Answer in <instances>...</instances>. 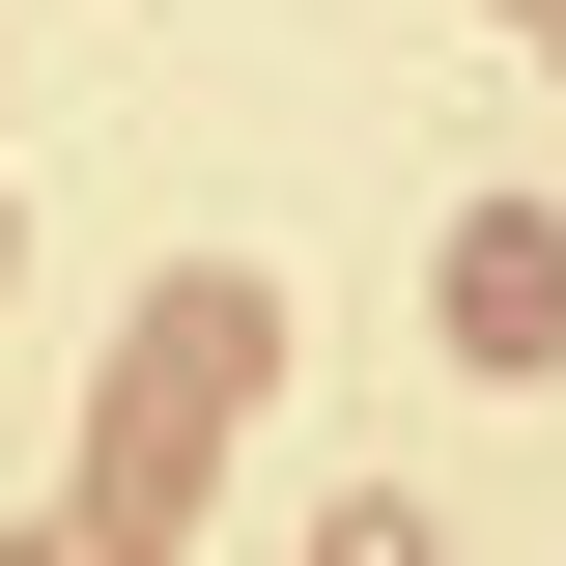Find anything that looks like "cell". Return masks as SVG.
Segmentation results:
<instances>
[{
	"label": "cell",
	"mask_w": 566,
	"mask_h": 566,
	"mask_svg": "<svg viewBox=\"0 0 566 566\" xmlns=\"http://www.w3.org/2000/svg\"><path fill=\"white\" fill-rule=\"evenodd\" d=\"M227 368H255V283H170V340H114V397H85V538H199Z\"/></svg>",
	"instance_id": "1"
},
{
	"label": "cell",
	"mask_w": 566,
	"mask_h": 566,
	"mask_svg": "<svg viewBox=\"0 0 566 566\" xmlns=\"http://www.w3.org/2000/svg\"><path fill=\"white\" fill-rule=\"evenodd\" d=\"M453 368H566V227H538V199L453 227Z\"/></svg>",
	"instance_id": "2"
},
{
	"label": "cell",
	"mask_w": 566,
	"mask_h": 566,
	"mask_svg": "<svg viewBox=\"0 0 566 566\" xmlns=\"http://www.w3.org/2000/svg\"><path fill=\"white\" fill-rule=\"evenodd\" d=\"M312 566H424V510H340V538H312Z\"/></svg>",
	"instance_id": "3"
},
{
	"label": "cell",
	"mask_w": 566,
	"mask_h": 566,
	"mask_svg": "<svg viewBox=\"0 0 566 566\" xmlns=\"http://www.w3.org/2000/svg\"><path fill=\"white\" fill-rule=\"evenodd\" d=\"M510 29H538V57H566V0H510Z\"/></svg>",
	"instance_id": "4"
},
{
	"label": "cell",
	"mask_w": 566,
	"mask_h": 566,
	"mask_svg": "<svg viewBox=\"0 0 566 566\" xmlns=\"http://www.w3.org/2000/svg\"><path fill=\"white\" fill-rule=\"evenodd\" d=\"M0 566H85V538H0Z\"/></svg>",
	"instance_id": "5"
}]
</instances>
